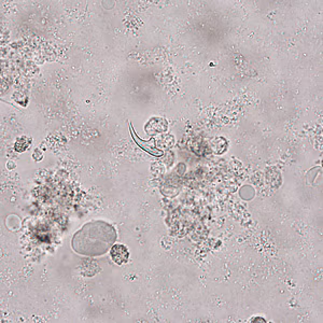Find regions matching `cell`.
<instances>
[{"label":"cell","instance_id":"6da1fadb","mask_svg":"<svg viewBox=\"0 0 323 323\" xmlns=\"http://www.w3.org/2000/svg\"><path fill=\"white\" fill-rule=\"evenodd\" d=\"M118 238L115 229L106 221L88 222L71 239V247L78 254L101 256L107 253Z\"/></svg>","mask_w":323,"mask_h":323},{"label":"cell","instance_id":"7a4b0ae2","mask_svg":"<svg viewBox=\"0 0 323 323\" xmlns=\"http://www.w3.org/2000/svg\"><path fill=\"white\" fill-rule=\"evenodd\" d=\"M110 256L115 264L123 265L128 261L130 251L124 245H113L110 249Z\"/></svg>","mask_w":323,"mask_h":323},{"label":"cell","instance_id":"3957f363","mask_svg":"<svg viewBox=\"0 0 323 323\" xmlns=\"http://www.w3.org/2000/svg\"><path fill=\"white\" fill-rule=\"evenodd\" d=\"M130 130H131V133H132L133 139L135 140V142H136L137 145H138L142 150H145L146 152H148L149 154L154 155V156H162V155H163V151H160V150L156 149V148L154 147V145H148V143H150L152 137L150 138L149 141H143L142 139H140V138L138 137V135H137L136 133H135L133 125H132L131 123H130Z\"/></svg>","mask_w":323,"mask_h":323}]
</instances>
